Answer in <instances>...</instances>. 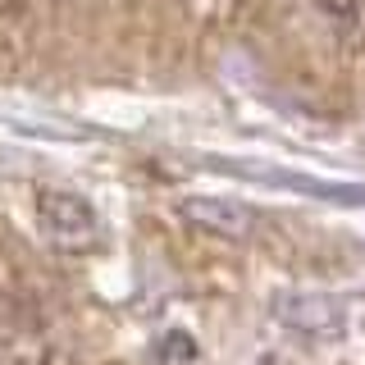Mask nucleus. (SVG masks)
Wrapping results in <instances>:
<instances>
[{"instance_id": "nucleus-1", "label": "nucleus", "mask_w": 365, "mask_h": 365, "mask_svg": "<svg viewBox=\"0 0 365 365\" xmlns=\"http://www.w3.org/2000/svg\"><path fill=\"white\" fill-rule=\"evenodd\" d=\"M37 228L41 237L51 242L55 251H91L101 242V220L96 210L73 197V192H60V187H46L37 192Z\"/></svg>"}, {"instance_id": "nucleus-2", "label": "nucleus", "mask_w": 365, "mask_h": 365, "mask_svg": "<svg viewBox=\"0 0 365 365\" xmlns=\"http://www.w3.org/2000/svg\"><path fill=\"white\" fill-rule=\"evenodd\" d=\"M174 210L187 228L210 237H247L256 228V210L237 197H182Z\"/></svg>"}, {"instance_id": "nucleus-3", "label": "nucleus", "mask_w": 365, "mask_h": 365, "mask_svg": "<svg viewBox=\"0 0 365 365\" xmlns=\"http://www.w3.org/2000/svg\"><path fill=\"white\" fill-rule=\"evenodd\" d=\"M311 5H315L329 23H338V28H356L365 0H311Z\"/></svg>"}]
</instances>
